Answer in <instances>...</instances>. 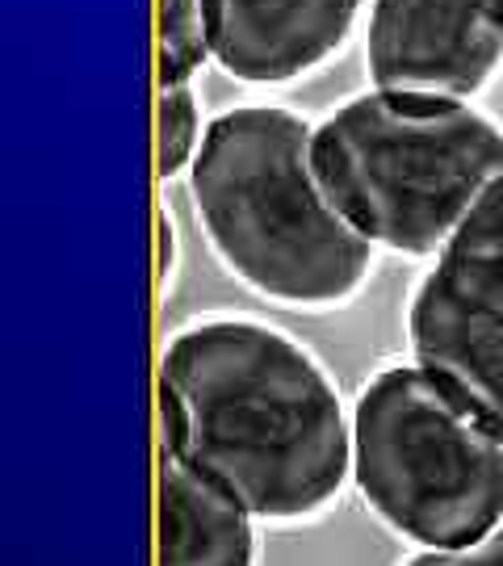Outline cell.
<instances>
[{
	"label": "cell",
	"instance_id": "4fadbf2b",
	"mask_svg": "<svg viewBox=\"0 0 503 566\" xmlns=\"http://www.w3.org/2000/svg\"><path fill=\"white\" fill-rule=\"evenodd\" d=\"M177 273H181V227L172 206L160 202L156 206V294L160 298H168Z\"/></svg>",
	"mask_w": 503,
	"mask_h": 566
},
{
	"label": "cell",
	"instance_id": "ba28073f",
	"mask_svg": "<svg viewBox=\"0 0 503 566\" xmlns=\"http://www.w3.org/2000/svg\"><path fill=\"white\" fill-rule=\"evenodd\" d=\"M264 521L227 486L156 453V566H261Z\"/></svg>",
	"mask_w": 503,
	"mask_h": 566
},
{
	"label": "cell",
	"instance_id": "6da1fadb",
	"mask_svg": "<svg viewBox=\"0 0 503 566\" xmlns=\"http://www.w3.org/2000/svg\"><path fill=\"white\" fill-rule=\"evenodd\" d=\"M160 449L269 528L323 521L353 486V403L319 353L248 311L181 324L156 365Z\"/></svg>",
	"mask_w": 503,
	"mask_h": 566
},
{
	"label": "cell",
	"instance_id": "7a4b0ae2",
	"mask_svg": "<svg viewBox=\"0 0 503 566\" xmlns=\"http://www.w3.org/2000/svg\"><path fill=\"white\" fill-rule=\"evenodd\" d=\"M315 122L277 102L210 118L189 202L219 269L261 303L327 315L361 298L378 248L344 219L311 156Z\"/></svg>",
	"mask_w": 503,
	"mask_h": 566
},
{
	"label": "cell",
	"instance_id": "52a82bcc",
	"mask_svg": "<svg viewBox=\"0 0 503 566\" xmlns=\"http://www.w3.org/2000/svg\"><path fill=\"white\" fill-rule=\"evenodd\" d=\"M402 332L407 357L503 441V315L462 298L428 269L411 285Z\"/></svg>",
	"mask_w": 503,
	"mask_h": 566
},
{
	"label": "cell",
	"instance_id": "8992f818",
	"mask_svg": "<svg viewBox=\"0 0 503 566\" xmlns=\"http://www.w3.org/2000/svg\"><path fill=\"white\" fill-rule=\"evenodd\" d=\"M369 0H206L210 63L252 88L319 72L353 39Z\"/></svg>",
	"mask_w": 503,
	"mask_h": 566
},
{
	"label": "cell",
	"instance_id": "7c38bea8",
	"mask_svg": "<svg viewBox=\"0 0 503 566\" xmlns=\"http://www.w3.org/2000/svg\"><path fill=\"white\" fill-rule=\"evenodd\" d=\"M399 566H503V528H495L483 542L449 549H411Z\"/></svg>",
	"mask_w": 503,
	"mask_h": 566
},
{
	"label": "cell",
	"instance_id": "3957f363",
	"mask_svg": "<svg viewBox=\"0 0 503 566\" xmlns=\"http://www.w3.org/2000/svg\"><path fill=\"white\" fill-rule=\"evenodd\" d=\"M311 156L378 252L432 264L503 172V122L465 97L369 84L315 122Z\"/></svg>",
	"mask_w": 503,
	"mask_h": 566
},
{
	"label": "cell",
	"instance_id": "9c48e42d",
	"mask_svg": "<svg viewBox=\"0 0 503 566\" xmlns=\"http://www.w3.org/2000/svg\"><path fill=\"white\" fill-rule=\"evenodd\" d=\"M432 273L462 298L503 315V172L486 185L449 235Z\"/></svg>",
	"mask_w": 503,
	"mask_h": 566
},
{
	"label": "cell",
	"instance_id": "8fae6325",
	"mask_svg": "<svg viewBox=\"0 0 503 566\" xmlns=\"http://www.w3.org/2000/svg\"><path fill=\"white\" fill-rule=\"evenodd\" d=\"M206 63V0H156V81H198Z\"/></svg>",
	"mask_w": 503,
	"mask_h": 566
},
{
	"label": "cell",
	"instance_id": "30bf717a",
	"mask_svg": "<svg viewBox=\"0 0 503 566\" xmlns=\"http://www.w3.org/2000/svg\"><path fill=\"white\" fill-rule=\"evenodd\" d=\"M210 118H201L198 84L156 81V172L160 181H185L198 160Z\"/></svg>",
	"mask_w": 503,
	"mask_h": 566
},
{
	"label": "cell",
	"instance_id": "5b68a950",
	"mask_svg": "<svg viewBox=\"0 0 503 566\" xmlns=\"http://www.w3.org/2000/svg\"><path fill=\"white\" fill-rule=\"evenodd\" d=\"M503 67V0H369V84L474 102Z\"/></svg>",
	"mask_w": 503,
	"mask_h": 566
},
{
	"label": "cell",
	"instance_id": "277c9868",
	"mask_svg": "<svg viewBox=\"0 0 503 566\" xmlns=\"http://www.w3.org/2000/svg\"><path fill=\"white\" fill-rule=\"evenodd\" d=\"M353 491L411 549L503 528V441L411 361L374 369L353 399Z\"/></svg>",
	"mask_w": 503,
	"mask_h": 566
}]
</instances>
